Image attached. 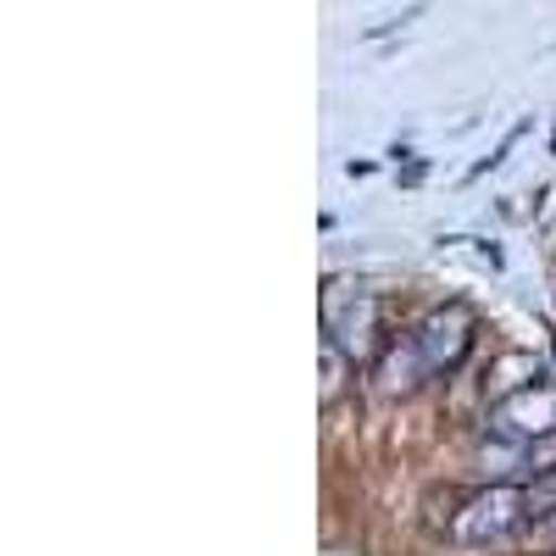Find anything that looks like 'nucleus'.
Returning <instances> with one entry per match:
<instances>
[{"label":"nucleus","instance_id":"obj_2","mask_svg":"<svg viewBox=\"0 0 556 556\" xmlns=\"http://www.w3.org/2000/svg\"><path fill=\"white\" fill-rule=\"evenodd\" d=\"M529 529V495L523 484H484L462 501V513H451V534L462 545H490V540H506Z\"/></svg>","mask_w":556,"mask_h":556},{"label":"nucleus","instance_id":"obj_6","mask_svg":"<svg viewBox=\"0 0 556 556\" xmlns=\"http://www.w3.org/2000/svg\"><path fill=\"white\" fill-rule=\"evenodd\" d=\"M534 384H551L545 362H540L534 351H501V356L490 362V374H484V390H490L495 401L518 395V390H534ZM495 401H490V406H495Z\"/></svg>","mask_w":556,"mask_h":556},{"label":"nucleus","instance_id":"obj_9","mask_svg":"<svg viewBox=\"0 0 556 556\" xmlns=\"http://www.w3.org/2000/svg\"><path fill=\"white\" fill-rule=\"evenodd\" d=\"M545 473H556V434L529 445V479H545Z\"/></svg>","mask_w":556,"mask_h":556},{"label":"nucleus","instance_id":"obj_7","mask_svg":"<svg viewBox=\"0 0 556 556\" xmlns=\"http://www.w3.org/2000/svg\"><path fill=\"white\" fill-rule=\"evenodd\" d=\"M523 495H529V523H540V518H556V473H545V479H529V484H523Z\"/></svg>","mask_w":556,"mask_h":556},{"label":"nucleus","instance_id":"obj_5","mask_svg":"<svg viewBox=\"0 0 556 556\" xmlns=\"http://www.w3.org/2000/svg\"><path fill=\"white\" fill-rule=\"evenodd\" d=\"M424 379H429V367H424V356H417L412 334H406V340H390V345L379 351V362H374L379 395H412Z\"/></svg>","mask_w":556,"mask_h":556},{"label":"nucleus","instance_id":"obj_8","mask_svg":"<svg viewBox=\"0 0 556 556\" xmlns=\"http://www.w3.org/2000/svg\"><path fill=\"white\" fill-rule=\"evenodd\" d=\"M340 374H345V356L323 340V401H334L340 395Z\"/></svg>","mask_w":556,"mask_h":556},{"label":"nucleus","instance_id":"obj_10","mask_svg":"<svg viewBox=\"0 0 556 556\" xmlns=\"http://www.w3.org/2000/svg\"><path fill=\"white\" fill-rule=\"evenodd\" d=\"M529 540H534L540 551H556V518H540V523H529Z\"/></svg>","mask_w":556,"mask_h":556},{"label":"nucleus","instance_id":"obj_4","mask_svg":"<svg viewBox=\"0 0 556 556\" xmlns=\"http://www.w3.org/2000/svg\"><path fill=\"white\" fill-rule=\"evenodd\" d=\"M484 429L490 440H506V445H540L556 434V384H534V390H518V395H506L490 406L484 417Z\"/></svg>","mask_w":556,"mask_h":556},{"label":"nucleus","instance_id":"obj_3","mask_svg":"<svg viewBox=\"0 0 556 556\" xmlns=\"http://www.w3.org/2000/svg\"><path fill=\"white\" fill-rule=\"evenodd\" d=\"M323 340H329L351 367L356 362H379V351L390 345L384 340V301L374 290H356L345 306L329 301V317H323Z\"/></svg>","mask_w":556,"mask_h":556},{"label":"nucleus","instance_id":"obj_1","mask_svg":"<svg viewBox=\"0 0 556 556\" xmlns=\"http://www.w3.org/2000/svg\"><path fill=\"white\" fill-rule=\"evenodd\" d=\"M473 340H479V312L468 301H445V306L417 317V329H412V345H417V356H424L429 379L456 374V367L468 362Z\"/></svg>","mask_w":556,"mask_h":556}]
</instances>
